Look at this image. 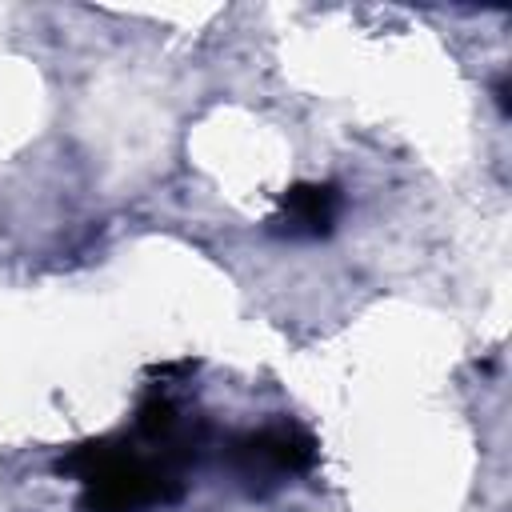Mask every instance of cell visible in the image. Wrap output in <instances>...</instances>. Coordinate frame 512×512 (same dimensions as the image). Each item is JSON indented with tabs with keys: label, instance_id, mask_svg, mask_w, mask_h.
I'll list each match as a JSON object with an SVG mask.
<instances>
[{
	"label": "cell",
	"instance_id": "2",
	"mask_svg": "<svg viewBox=\"0 0 512 512\" xmlns=\"http://www.w3.org/2000/svg\"><path fill=\"white\" fill-rule=\"evenodd\" d=\"M220 464L244 496L268 500L296 476L312 472L316 440L292 420H272V424L244 428V432L228 436L220 448Z\"/></svg>",
	"mask_w": 512,
	"mask_h": 512
},
{
	"label": "cell",
	"instance_id": "1",
	"mask_svg": "<svg viewBox=\"0 0 512 512\" xmlns=\"http://www.w3.org/2000/svg\"><path fill=\"white\" fill-rule=\"evenodd\" d=\"M208 448V420L168 396H148L136 420L60 456V472L80 484V512H156L184 496L188 472Z\"/></svg>",
	"mask_w": 512,
	"mask_h": 512
},
{
	"label": "cell",
	"instance_id": "3",
	"mask_svg": "<svg viewBox=\"0 0 512 512\" xmlns=\"http://www.w3.org/2000/svg\"><path fill=\"white\" fill-rule=\"evenodd\" d=\"M340 208H344V192L336 184H292L288 192H280L268 232L280 240H324L332 236Z\"/></svg>",
	"mask_w": 512,
	"mask_h": 512
}]
</instances>
